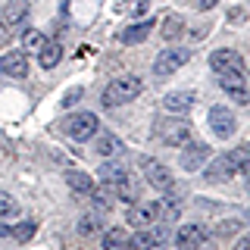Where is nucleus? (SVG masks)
Listing matches in <instances>:
<instances>
[{
	"label": "nucleus",
	"instance_id": "nucleus-24",
	"mask_svg": "<svg viewBox=\"0 0 250 250\" xmlns=\"http://www.w3.org/2000/svg\"><path fill=\"white\" fill-rule=\"evenodd\" d=\"M182 31H185V19H182V16H175V13L166 16V22H163V38H166V41H175Z\"/></svg>",
	"mask_w": 250,
	"mask_h": 250
},
{
	"label": "nucleus",
	"instance_id": "nucleus-7",
	"mask_svg": "<svg viewBox=\"0 0 250 250\" xmlns=\"http://www.w3.org/2000/svg\"><path fill=\"white\" fill-rule=\"evenodd\" d=\"M209 66H213V72H247L244 66V57H241L238 50H231V47H219V50L209 53Z\"/></svg>",
	"mask_w": 250,
	"mask_h": 250
},
{
	"label": "nucleus",
	"instance_id": "nucleus-1",
	"mask_svg": "<svg viewBox=\"0 0 250 250\" xmlns=\"http://www.w3.org/2000/svg\"><path fill=\"white\" fill-rule=\"evenodd\" d=\"M141 91H144V84H141L138 75H119L106 84L104 106H122V104H128V100H135Z\"/></svg>",
	"mask_w": 250,
	"mask_h": 250
},
{
	"label": "nucleus",
	"instance_id": "nucleus-34",
	"mask_svg": "<svg viewBox=\"0 0 250 250\" xmlns=\"http://www.w3.org/2000/svg\"><path fill=\"white\" fill-rule=\"evenodd\" d=\"M6 234H10V229H6V225L0 222V238H6Z\"/></svg>",
	"mask_w": 250,
	"mask_h": 250
},
{
	"label": "nucleus",
	"instance_id": "nucleus-9",
	"mask_svg": "<svg viewBox=\"0 0 250 250\" xmlns=\"http://www.w3.org/2000/svg\"><path fill=\"white\" fill-rule=\"evenodd\" d=\"M141 169H144V178H147V185L150 188H156V191H169L172 188V172H169V166H163L160 160H141Z\"/></svg>",
	"mask_w": 250,
	"mask_h": 250
},
{
	"label": "nucleus",
	"instance_id": "nucleus-20",
	"mask_svg": "<svg viewBox=\"0 0 250 250\" xmlns=\"http://www.w3.org/2000/svg\"><path fill=\"white\" fill-rule=\"evenodd\" d=\"M94 138H97V135H94ZM122 150H125V144L116 135H100L97 138V153L100 156H119Z\"/></svg>",
	"mask_w": 250,
	"mask_h": 250
},
{
	"label": "nucleus",
	"instance_id": "nucleus-17",
	"mask_svg": "<svg viewBox=\"0 0 250 250\" xmlns=\"http://www.w3.org/2000/svg\"><path fill=\"white\" fill-rule=\"evenodd\" d=\"M66 185L72 188L75 194H91V188H94L91 175H88V172H82V169H69L66 172Z\"/></svg>",
	"mask_w": 250,
	"mask_h": 250
},
{
	"label": "nucleus",
	"instance_id": "nucleus-22",
	"mask_svg": "<svg viewBox=\"0 0 250 250\" xmlns=\"http://www.w3.org/2000/svg\"><path fill=\"white\" fill-rule=\"evenodd\" d=\"M125 178H128V172H125L122 163H106V166H100V182L116 185V182H125Z\"/></svg>",
	"mask_w": 250,
	"mask_h": 250
},
{
	"label": "nucleus",
	"instance_id": "nucleus-16",
	"mask_svg": "<svg viewBox=\"0 0 250 250\" xmlns=\"http://www.w3.org/2000/svg\"><path fill=\"white\" fill-rule=\"evenodd\" d=\"M28 10H31L28 0H10V3H6V10L0 13V19H3V25H19V22L28 16Z\"/></svg>",
	"mask_w": 250,
	"mask_h": 250
},
{
	"label": "nucleus",
	"instance_id": "nucleus-30",
	"mask_svg": "<svg viewBox=\"0 0 250 250\" xmlns=\"http://www.w3.org/2000/svg\"><path fill=\"white\" fill-rule=\"evenodd\" d=\"M78 97H82V88H75V91H69V94H66V100H62V106H72V104H75V100H78Z\"/></svg>",
	"mask_w": 250,
	"mask_h": 250
},
{
	"label": "nucleus",
	"instance_id": "nucleus-32",
	"mask_svg": "<svg viewBox=\"0 0 250 250\" xmlns=\"http://www.w3.org/2000/svg\"><path fill=\"white\" fill-rule=\"evenodd\" d=\"M147 6H150V0H138V3H135V6H131V10H135V13H144V10H147Z\"/></svg>",
	"mask_w": 250,
	"mask_h": 250
},
{
	"label": "nucleus",
	"instance_id": "nucleus-6",
	"mask_svg": "<svg viewBox=\"0 0 250 250\" xmlns=\"http://www.w3.org/2000/svg\"><path fill=\"white\" fill-rule=\"evenodd\" d=\"M160 216H163L160 200H138L128 207V222L138 225V229H147V225L160 222Z\"/></svg>",
	"mask_w": 250,
	"mask_h": 250
},
{
	"label": "nucleus",
	"instance_id": "nucleus-10",
	"mask_svg": "<svg viewBox=\"0 0 250 250\" xmlns=\"http://www.w3.org/2000/svg\"><path fill=\"white\" fill-rule=\"evenodd\" d=\"M182 147H185V150H182V156H178V163H182V169H188V172H197L203 163L209 160V144H203V141H191V138H188Z\"/></svg>",
	"mask_w": 250,
	"mask_h": 250
},
{
	"label": "nucleus",
	"instance_id": "nucleus-21",
	"mask_svg": "<svg viewBox=\"0 0 250 250\" xmlns=\"http://www.w3.org/2000/svg\"><path fill=\"white\" fill-rule=\"evenodd\" d=\"M44 44H47L44 31H38V28H25V31H22V50H25V53H38Z\"/></svg>",
	"mask_w": 250,
	"mask_h": 250
},
{
	"label": "nucleus",
	"instance_id": "nucleus-25",
	"mask_svg": "<svg viewBox=\"0 0 250 250\" xmlns=\"http://www.w3.org/2000/svg\"><path fill=\"white\" fill-rule=\"evenodd\" d=\"M10 234H13L16 241H28L31 234H35V222H19V225H13Z\"/></svg>",
	"mask_w": 250,
	"mask_h": 250
},
{
	"label": "nucleus",
	"instance_id": "nucleus-26",
	"mask_svg": "<svg viewBox=\"0 0 250 250\" xmlns=\"http://www.w3.org/2000/svg\"><path fill=\"white\" fill-rule=\"evenodd\" d=\"M16 209H19V207H16V200H13V194H6V191H0V219H3V216H13V213H16Z\"/></svg>",
	"mask_w": 250,
	"mask_h": 250
},
{
	"label": "nucleus",
	"instance_id": "nucleus-19",
	"mask_svg": "<svg viewBox=\"0 0 250 250\" xmlns=\"http://www.w3.org/2000/svg\"><path fill=\"white\" fill-rule=\"evenodd\" d=\"M125 250H156L153 231L150 229H141L135 234H128V244H125Z\"/></svg>",
	"mask_w": 250,
	"mask_h": 250
},
{
	"label": "nucleus",
	"instance_id": "nucleus-11",
	"mask_svg": "<svg viewBox=\"0 0 250 250\" xmlns=\"http://www.w3.org/2000/svg\"><path fill=\"white\" fill-rule=\"evenodd\" d=\"M209 128H213L216 138H231L238 131V119L229 106H213L209 109Z\"/></svg>",
	"mask_w": 250,
	"mask_h": 250
},
{
	"label": "nucleus",
	"instance_id": "nucleus-29",
	"mask_svg": "<svg viewBox=\"0 0 250 250\" xmlns=\"http://www.w3.org/2000/svg\"><path fill=\"white\" fill-rule=\"evenodd\" d=\"M241 229V219H229V222H219V234H234V231H238Z\"/></svg>",
	"mask_w": 250,
	"mask_h": 250
},
{
	"label": "nucleus",
	"instance_id": "nucleus-23",
	"mask_svg": "<svg viewBox=\"0 0 250 250\" xmlns=\"http://www.w3.org/2000/svg\"><path fill=\"white\" fill-rule=\"evenodd\" d=\"M125 244H128L125 229H106L104 231V250H125Z\"/></svg>",
	"mask_w": 250,
	"mask_h": 250
},
{
	"label": "nucleus",
	"instance_id": "nucleus-8",
	"mask_svg": "<svg viewBox=\"0 0 250 250\" xmlns=\"http://www.w3.org/2000/svg\"><path fill=\"white\" fill-rule=\"evenodd\" d=\"M238 160L231 156V150L229 153H222V156H216L213 163L207 166V172H203V178H207L209 185H219V182H229L231 175H238Z\"/></svg>",
	"mask_w": 250,
	"mask_h": 250
},
{
	"label": "nucleus",
	"instance_id": "nucleus-27",
	"mask_svg": "<svg viewBox=\"0 0 250 250\" xmlns=\"http://www.w3.org/2000/svg\"><path fill=\"white\" fill-rule=\"evenodd\" d=\"M231 156L238 160V169H247V166H250V147H247V144L234 147V150H231Z\"/></svg>",
	"mask_w": 250,
	"mask_h": 250
},
{
	"label": "nucleus",
	"instance_id": "nucleus-31",
	"mask_svg": "<svg viewBox=\"0 0 250 250\" xmlns=\"http://www.w3.org/2000/svg\"><path fill=\"white\" fill-rule=\"evenodd\" d=\"M194 3H197V10H213L219 0H194Z\"/></svg>",
	"mask_w": 250,
	"mask_h": 250
},
{
	"label": "nucleus",
	"instance_id": "nucleus-4",
	"mask_svg": "<svg viewBox=\"0 0 250 250\" xmlns=\"http://www.w3.org/2000/svg\"><path fill=\"white\" fill-rule=\"evenodd\" d=\"M188 60H191V50H185V47H175V50H163L160 57L153 60V75L169 78V75H175Z\"/></svg>",
	"mask_w": 250,
	"mask_h": 250
},
{
	"label": "nucleus",
	"instance_id": "nucleus-5",
	"mask_svg": "<svg viewBox=\"0 0 250 250\" xmlns=\"http://www.w3.org/2000/svg\"><path fill=\"white\" fill-rule=\"evenodd\" d=\"M219 84H222V91L229 94L238 106L250 104V88H247V72H222L219 75Z\"/></svg>",
	"mask_w": 250,
	"mask_h": 250
},
{
	"label": "nucleus",
	"instance_id": "nucleus-18",
	"mask_svg": "<svg viewBox=\"0 0 250 250\" xmlns=\"http://www.w3.org/2000/svg\"><path fill=\"white\" fill-rule=\"evenodd\" d=\"M60 60H62V47L57 41H47L41 50H38V62H41V69H53Z\"/></svg>",
	"mask_w": 250,
	"mask_h": 250
},
{
	"label": "nucleus",
	"instance_id": "nucleus-3",
	"mask_svg": "<svg viewBox=\"0 0 250 250\" xmlns=\"http://www.w3.org/2000/svg\"><path fill=\"white\" fill-rule=\"evenodd\" d=\"M156 138H160L166 147H182L185 141L191 138V125H188L182 116H175V119H163V122H156Z\"/></svg>",
	"mask_w": 250,
	"mask_h": 250
},
{
	"label": "nucleus",
	"instance_id": "nucleus-2",
	"mask_svg": "<svg viewBox=\"0 0 250 250\" xmlns=\"http://www.w3.org/2000/svg\"><path fill=\"white\" fill-rule=\"evenodd\" d=\"M62 125V131H66L72 141H91L94 135H97V128H100V122H97V116L94 113H72V116H66V119L60 122Z\"/></svg>",
	"mask_w": 250,
	"mask_h": 250
},
{
	"label": "nucleus",
	"instance_id": "nucleus-33",
	"mask_svg": "<svg viewBox=\"0 0 250 250\" xmlns=\"http://www.w3.org/2000/svg\"><path fill=\"white\" fill-rule=\"evenodd\" d=\"M234 250H250V238H241L238 244H234Z\"/></svg>",
	"mask_w": 250,
	"mask_h": 250
},
{
	"label": "nucleus",
	"instance_id": "nucleus-15",
	"mask_svg": "<svg viewBox=\"0 0 250 250\" xmlns=\"http://www.w3.org/2000/svg\"><path fill=\"white\" fill-rule=\"evenodd\" d=\"M150 28H153V19H141V22H135V25H128L119 35V41L122 44H141L144 38H150Z\"/></svg>",
	"mask_w": 250,
	"mask_h": 250
},
{
	"label": "nucleus",
	"instance_id": "nucleus-13",
	"mask_svg": "<svg viewBox=\"0 0 250 250\" xmlns=\"http://www.w3.org/2000/svg\"><path fill=\"white\" fill-rule=\"evenodd\" d=\"M0 75L6 78H25L28 75V53L25 50H10L0 57Z\"/></svg>",
	"mask_w": 250,
	"mask_h": 250
},
{
	"label": "nucleus",
	"instance_id": "nucleus-12",
	"mask_svg": "<svg viewBox=\"0 0 250 250\" xmlns=\"http://www.w3.org/2000/svg\"><path fill=\"white\" fill-rule=\"evenodd\" d=\"M203 241H207V229L197 225V222H188L175 231V247L178 250H200Z\"/></svg>",
	"mask_w": 250,
	"mask_h": 250
},
{
	"label": "nucleus",
	"instance_id": "nucleus-14",
	"mask_svg": "<svg viewBox=\"0 0 250 250\" xmlns=\"http://www.w3.org/2000/svg\"><path fill=\"white\" fill-rule=\"evenodd\" d=\"M194 91H169L166 97H163V109L172 116H185V113H191L194 109Z\"/></svg>",
	"mask_w": 250,
	"mask_h": 250
},
{
	"label": "nucleus",
	"instance_id": "nucleus-28",
	"mask_svg": "<svg viewBox=\"0 0 250 250\" xmlns=\"http://www.w3.org/2000/svg\"><path fill=\"white\" fill-rule=\"evenodd\" d=\"M78 231H82V234H97V231H100L97 216H84L82 222H78Z\"/></svg>",
	"mask_w": 250,
	"mask_h": 250
}]
</instances>
